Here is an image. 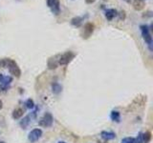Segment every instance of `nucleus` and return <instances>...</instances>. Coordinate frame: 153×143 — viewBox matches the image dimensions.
Returning <instances> with one entry per match:
<instances>
[{
  "label": "nucleus",
  "instance_id": "nucleus-26",
  "mask_svg": "<svg viewBox=\"0 0 153 143\" xmlns=\"http://www.w3.org/2000/svg\"><path fill=\"white\" fill-rule=\"evenodd\" d=\"M1 91H2V89H1V88H0V92H1Z\"/></svg>",
  "mask_w": 153,
  "mask_h": 143
},
{
  "label": "nucleus",
  "instance_id": "nucleus-2",
  "mask_svg": "<svg viewBox=\"0 0 153 143\" xmlns=\"http://www.w3.org/2000/svg\"><path fill=\"white\" fill-rule=\"evenodd\" d=\"M141 29V32H142V36L143 38V40L147 44L149 50L152 51V36H151V33H150V28L148 27L147 25H141L140 26Z\"/></svg>",
  "mask_w": 153,
  "mask_h": 143
},
{
  "label": "nucleus",
  "instance_id": "nucleus-1",
  "mask_svg": "<svg viewBox=\"0 0 153 143\" xmlns=\"http://www.w3.org/2000/svg\"><path fill=\"white\" fill-rule=\"evenodd\" d=\"M6 68H8L10 74L16 77H20L21 71L19 69L17 63L11 58H6Z\"/></svg>",
  "mask_w": 153,
  "mask_h": 143
},
{
  "label": "nucleus",
  "instance_id": "nucleus-22",
  "mask_svg": "<svg viewBox=\"0 0 153 143\" xmlns=\"http://www.w3.org/2000/svg\"><path fill=\"white\" fill-rule=\"evenodd\" d=\"M2 108H3V103L1 101V99H0V110H1Z\"/></svg>",
  "mask_w": 153,
  "mask_h": 143
},
{
  "label": "nucleus",
  "instance_id": "nucleus-4",
  "mask_svg": "<svg viewBox=\"0 0 153 143\" xmlns=\"http://www.w3.org/2000/svg\"><path fill=\"white\" fill-rule=\"evenodd\" d=\"M53 121H54V118H53L52 114L50 113H46L44 116L39 119L38 124H39V126H41V127L48 128L53 125Z\"/></svg>",
  "mask_w": 153,
  "mask_h": 143
},
{
  "label": "nucleus",
  "instance_id": "nucleus-12",
  "mask_svg": "<svg viewBox=\"0 0 153 143\" xmlns=\"http://www.w3.org/2000/svg\"><path fill=\"white\" fill-rule=\"evenodd\" d=\"M23 114H24L23 110H22L21 108H17V109H16V110H14V111L13 112V117L14 119H19L20 117L23 116Z\"/></svg>",
  "mask_w": 153,
  "mask_h": 143
},
{
  "label": "nucleus",
  "instance_id": "nucleus-24",
  "mask_svg": "<svg viewBox=\"0 0 153 143\" xmlns=\"http://www.w3.org/2000/svg\"><path fill=\"white\" fill-rule=\"evenodd\" d=\"M0 143H6L5 141H2V140H0Z\"/></svg>",
  "mask_w": 153,
  "mask_h": 143
},
{
  "label": "nucleus",
  "instance_id": "nucleus-21",
  "mask_svg": "<svg viewBox=\"0 0 153 143\" xmlns=\"http://www.w3.org/2000/svg\"><path fill=\"white\" fill-rule=\"evenodd\" d=\"M85 1L87 4H92V3H94L96 1V0H85Z\"/></svg>",
  "mask_w": 153,
  "mask_h": 143
},
{
  "label": "nucleus",
  "instance_id": "nucleus-7",
  "mask_svg": "<svg viewBox=\"0 0 153 143\" xmlns=\"http://www.w3.org/2000/svg\"><path fill=\"white\" fill-rule=\"evenodd\" d=\"M47 5H48V7L51 9L53 13L56 14V15H59L60 13L59 0H47Z\"/></svg>",
  "mask_w": 153,
  "mask_h": 143
},
{
  "label": "nucleus",
  "instance_id": "nucleus-11",
  "mask_svg": "<svg viewBox=\"0 0 153 143\" xmlns=\"http://www.w3.org/2000/svg\"><path fill=\"white\" fill-rule=\"evenodd\" d=\"M83 19H84L83 16H75V17H73V18L71 19V24L74 27L79 28V27L81 26V24H82Z\"/></svg>",
  "mask_w": 153,
  "mask_h": 143
},
{
  "label": "nucleus",
  "instance_id": "nucleus-6",
  "mask_svg": "<svg viewBox=\"0 0 153 143\" xmlns=\"http://www.w3.org/2000/svg\"><path fill=\"white\" fill-rule=\"evenodd\" d=\"M42 130L41 129H33L32 130L30 133H29V136H28V140L32 142V143H35L36 142L38 139H40V137L42 136Z\"/></svg>",
  "mask_w": 153,
  "mask_h": 143
},
{
  "label": "nucleus",
  "instance_id": "nucleus-16",
  "mask_svg": "<svg viewBox=\"0 0 153 143\" xmlns=\"http://www.w3.org/2000/svg\"><path fill=\"white\" fill-rule=\"evenodd\" d=\"M30 116H26L25 117H24L22 120L20 121V126L23 128V129H26L27 127H28V125H29V123H30Z\"/></svg>",
  "mask_w": 153,
  "mask_h": 143
},
{
  "label": "nucleus",
  "instance_id": "nucleus-20",
  "mask_svg": "<svg viewBox=\"0 0 153 143\" xmlns=\"http://www.w3.org/2000/svg\"><path fill=\"white\" fill-rule=\"evenodd\" d=\"M137 143H145L143 142V133H139L138 137L136 138Z\"/></svg>",
  "mask_w": 153,
  "mask_h": 143
},
{
  "label": "nucleus",
  "instance_id": "nucleus-17",
  "mask_svg": "<svg viewBox=\"0 0 153 143\" xmlns=\"http://www.w3.org/2000/svg\"><path fill=\"white\" fill-rule=\"evenodd\" d=\"M143 142H145V143L149 142V140L151 139V133H150V132H146L145 133H143Z\"/></svg>",
  "mask_w": 153,
  "mask_h": 143
},
{
  "label": "nucleus",
  "instance_id": "nucleus-15",
  "mask_svg": "<svg viewBox=\"0 0 153 143\" xmlns=\"http://www.w3.org/2000/svg\"><path fill=\"white\" fill-rule=\"evenodd\" d=\"M110 118H111L113 121L120 122V120H121V114H120L118 111H112L111 114H110Z\"/></svg>",
  "mask_w": 153,
  "mask_h": 143
},
{
  "label": "nucleus",
  "instance_id": "nucleus-23",
  "mask_svg": "<svg viewBox=\"0 0 153 143\" xmlns=\"http://www.w3.org/2000/svg\"><path fill=\"white\" fill-rule=\"evenodd\" d=\"M123 1H126V3H130V2H131V0H123Z\"/></svg>",
  "mask_w": 153,
  "mask_h": 143
},
{
  "label": "nucleus",
  "instance_id": "nucleus-5",
  "mask_svg": "<svg viewBox=\"0 0 153 143\" xmlns=\"http://www.w3.org/2000/svg\"><path fill=\"white\" fill-rule=\"evenodd\" d=\"M94 24L91 23V22H87L84 25L83 27V30L82 32H81V36H82L83 39H87V38H89L91 35H92V33L94 32Z\"/></svg>",
  "mask_w": 153,
  "mask_h": 143
},
{
  "label": "nucleus",
  "instance_id": "nucleus-9",
  "mask_svg": "<svg viewBox=\"0 0 153 143\" xmlns=\"http://www.w3.org/2000/svg\"><path fill=\"white\" fill-rule=\"evenodd\" d=\"M100 136H102V139L108 141V140H112V139H114V138L116 137V135H115V133H113V132L102 131V133H100Z\"/></svg>",
  "mask_w": 153,
  "mask_h": 143
},
{
  "label": "nucleus",
  "instance_id": "nucleus-8",
  "mask_svg": "<svg viewBox=\"0 0 153 143\" xmlns=\"http://www.w3.org/2000/svg\"><path fill=\"white\" fill-rule=\"evenodd\" d=\"M117 15H118V12H117V10H115V9H108L105 11V18H106L108 21L113 20Z\"/></svg>",
  "mask_w": 153,
  "mask_h": 143
},
{
  "label": "nucleus",
  "instance_id": "nucleus-25",
  "mask_svg": "<svg viewBox=\"0 0 153 143\" xmlns=\"http://www.w3.org/2000/svg\"><path fill=\"white\" fill-rule=\"evenodd\" d=\"M59 143H66V142H64V141H59Z\"/></svg>",
  "mask_w": 153,
  "mask_h": 143
},
{
  "label": "nucleus",
  "instance_id": "nucleus-18",
  "mask_svg": "<svg viewBox=\"0 0 153 143\" xmlns=\"http://www.w3.org/2000/svg\"><path fill=\"white\" fill-rule=\"evenodd\" d=\"M121 143H137V141L134 137H124L122 139Z\"/></svg>",
  "mask_w": 153,
  "mask_h": 143
},
{
  "label": "nucleus",
  "instance_id": "nucleus-13",
  "mask_svg": "<svg viewBox=\"0 0 153 143\" xmlns=\"http://www.w3.org/2000/svg\"><path fill=\"white\" fill-rule=\"evenodd\" d=\"M61 90H62V87L60 86L59 83L55 82V83L52 84V91L55 94H59L61 92Z\"/></svg>",
  "mask_w": 153,
  "mask_h": 143
},
{
  "label": "nucleus",
  "instance_id": "nucleus-14",
  "mask_svg": "<svg viewBox=\"0 0 153 143\" xmlns=\"http://www.w3.org/2000/svg\"><path fill=\"white\" fill-rule=\"evenodd\" d=\"M57 66H59V59L50 58L49 61H48V67H49V69L51 70L56 69Z\"/></svg>",
  "mask_w": 153,
  "mask_h": 143
},
{
  "label": "nucleus",
  "instance_id": "nucleus-10",
  "mask_svg": "<svg viewBox=\"0 0 153 143\" xmlns=\"http://www.w3.org/2000/svg\"><path fill=\"white\" fill-rule=\"evenodd\" d=\"M146 6V3H145V0H134L133 2V8L135 11H142V10L145 8Z\"/></svg>",
  "mask_w": 153,
  "mask_h": 143
},
{
  "label": "nucleus",
  "instance_id": "nucleus-19",
  "mask_svg": "<svg viewBox=\"0 0 153 143\" xmlns=\"http://www.w3.org/2000/svg\"><path fill=\"white\" fill-rule=\"evenodd\" d=\"M25 105H26V107L28 109H33V108H35V102H33V100L31 99V98H29V99L26 100Z\"/></svg>",
  "mask_w": 153,
  "mask_h": 143
},
{
  "label": "nucleus",
  "instance_id": "nucleus-3",
  "mask_svg": "<svg viewBox=\"0 0 153 143\" xmlns=\"http://www.w3.org/2000/svg\"><path fill=\"white\" fill-rule=\"evenodd\" d=\"M76 55L73 52H67L65 54H63L62 55H60L59 57V65H67L69 64L70 62L75 58Z\"/></svg>",
  "mask_w": 153,
  "mask_h": 143
}]
</instances>
